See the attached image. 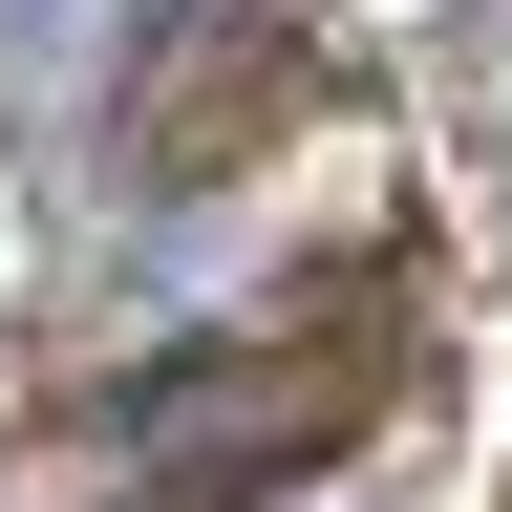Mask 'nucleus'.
<instances>
[{
  "mask_svg": "<svg viewBox=\"0 0 512 512\" xmlns=\"http://www.w3.org/2000/svg\"><path fill=\"white\" fill-rule=\"evenodd\" d=\"M342 406H363L342 363H320V384L299 363H171L150 406H128V470H150L171 512H235V491H278L299 448H342Z\"/></svg>",
  "mask_w": 512,
  "mask_h": 512,
  "instance_id": "nucleus-1",
  "label": "nucleus"
}]
</instances>
